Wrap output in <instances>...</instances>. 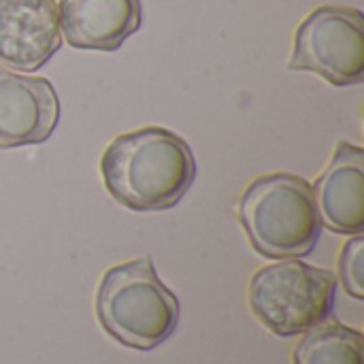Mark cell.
I'll list each match as a JSON object with an SVG mask.
<instances>
[{
	"instance_id": "1",
	"label": "cell",
	"mask_w": 364,
	"mask_h": 364,
	"mask_svg": "<svg viewBox=\"0 0 364 364\" xmlns=\"http://www.w3.org/2000/svg\"><path fill=\"white\" fill-rule=\"evenodd\" d=\"M100 173L107 192L139 213L173 209L196 179V158L183 136L160 126L119 134L105 149Z\"/></svg>"
},
{
	"instance_id": "2",
	"label": "cell",
	"mask_w": 364,
	"mask_h": 364,
	"mask_svg": "<svg viewBox=\"0 0 364 364\" xmlns=\"http://www.w3.org/2000/svg\"><path fill=\"white\" fill-rule=\"evenodd\" d=\"M237 211L254 250L273 260L311 254L322 232L314 188L292 173L254 179Z\"/></svg>"
},
{
	"instance_id": "3",
	"label": "cell",
	"mask_w": 364,
	"mask_h": 364,
	"mask_svg": "<svg viewBox=\"0 0 364 364\" xmlns=\"http://www.w3.org/2000/svg\"><path fill=\"white\" fill-rule=\"evenodd\" d=\"M96 316L122 346L154 350L179 324V301L160 282L149 256L109 269L98 286Z\"/></svg>"
},
{
	"instance_id": "4",
	"label": "cell",
	"mask_w": 364,
	"mask_h": 364,
	"mask_svg": "<svg viewBox=\"0 0 364 364\" xmlns=\"http://www.w3.org/2000/svg\"><path fill=\"white\" fill-rule=\"evenodd\" d=\"M335 292V273L286 258L254 273L250 282V307L256 320L273 335L292 337L331 318Z\"/></svg>"
},
{
	"instance_id": "5",
	"label": "cell",
	"mask_w": 364,
	"mask_h": 364,
	"mask_svg": "<svg viewBox=\"0 0 364 364\" xmlns=\"http://www.w3.org/2000/svg\"><path fill=\"white\" fill-rule=\"evenodd\" d=\"M290 70H307L346 87L364 79V15L354 6L324 4L296 28Z\"/></svg>"
},
{
	"instance_id": "6",
	"label": "cell",
	"mask_w": 364,
	"mask_h": 364,
	"mask_svg": "<svg viewBox=\"0 0 364 364\" xmlns=\"http://www.w3.org/2000/svg\"><path fill=\"white\" fill-rule=\"evenodd\" d=\"M60 122V100L49 79L0 66V147L41 145Z\"/></svg>"
},
{
	"instance_id": "7",
	"label": "cell",
	"mask_w": 364,
	"mask_h": 364,
	"mask_svg": "<svg viewBox=\"0 0 364 364\" xmlns=\"http://www.w3.org/2000/svg\"><path fill=\"white\" fill-rule=\"evenodd\" d=\"M62 47L55 0H0V62L19 73L45 66Z\"/></svg>"
},
{
	"instance_id": "8",
	"label": "cell",
	"mask_w": 364,
	"mask_h": 364,
	"mask_svg": "<svg viewBox=\"0 0 364 364\" xmlns=\"http://www.w3.org/2000/svg\"><path fill=\"white\" fill-rule=\"evenodd\" d=\"M60 30L70 47L115 51L143 23L141 0H60Z\"/></svg>"
},
{
	"instance_id": "9",
	"label": "cell",
	"mask_w": 364,
	"mask_h": 364,
	"mask_svg": "<svg viewBox=\"0 0 364 364\" xmlns=\"http://www.w3.org/2000/svg\"><path fill=\"white\" fill-rule=\"evenodd\" d=\"M322 226L337 235H360L364 230V149L348 141L320 175L314 188Z\"/></svg>"
},
{
	"instance_id": "10",
	"label": "cell",
	"mask_w": 364,
	"mask_h": 364,
	"mask_svg": "<svg viewBox=\"0 0 364 364\" xmlns=\"http://www.w3.org/2000/svg\"><path fill=\"white\" fill-rule=\"evenodd\" d=\"M363 333L343 324H320L301 339L294 364H364Z\"/></svg>"
},
{
	"instance_id": "11",
	"label": "cell",
	"mask_w": 364,
	"mask_h": 364,
	"mask_svg": "<svg viewBox=\"0 0 364 364\" xmlns=\"http://www.w3.org/2000/svg\"><path fill=\"white\" fill-rule=\"evenodd\" d=\"M363 256H364V239L360 235H356L354 239H350L341 252L339 258V275H341V284L346 288V292L358 301L364 299L363 288Z\"/></svg>"
}]
</instances>
